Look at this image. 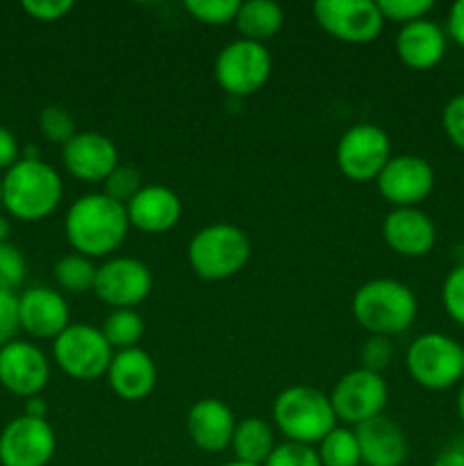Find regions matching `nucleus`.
Listing matches in <instances>:
<instances>
[{"instance_id":"3","label":"nucleus","mask_w":464,"mask_h":466,"mask_svg":"<svg viewBox=\"0 0 464 466\" xmlns=\"http://www.w3.org/2000/svg\"><path fill=\"white\" fill-rule=\"evenodd\" d=\"M59 173L44 159H18L3 176V209L18 221H41L62 203Z\"/></svg>"},{"instance_id":"4","label":"nucleus","mask_w":464,"mask_h":466,"mask_svg":"<svg viewBox=\"0 0 464 466\" xmlns=\"http://www.w3.org/2000/svg\"><path fill=\"white\" fill-rule=\"evenodd\" d=\"M273 421L287 441L314 446L337 428L330 396L309 385L287 387L273 403Z\"/></svg>"},{"instance_id":"34","label":"nucleus","mask_w":464,"mask_h":466,"mask_svg":"<svg viewBox=\"0 0 464 466\" xmlns=\"http://www.w3.org/2000/svg\"><path fill=\"white\" fill-rule=\"evenodd\" d=\"M441 303H444L446 314L458 326H464V264H458L446 276L444 287H441Z\"/></svg>"},{"instance_id":"11","label":"nucleus","mask_w":464,"mask_h":466,"mask_svg":"<svg viewBox=\"0 0 464 466\" xmlns=\"http://www.w3.org/2000/svg\"><path fill=\"white\" fill-rule=\"evenodd\" d=\"M387 400H389V390L385 378L362 367L341 376L330 394L337 421L355 428L380 417L387 408Z\"/></svg>"},{"instance_id":"24","label":"nucleus","mask_w":464,"mask_h":466,"mask_svg":"<svg viewBox=\"0 0 464 466\" xmlns=\"http://www.w3.org/2000/svg\"><path fill=\"white\" fill-rule=\"evenodd\" d=\"M235 25L241 39L264 46L282 30L285 12L273 0H248V3H239Z\"/></svg>"},{"instance_id":"10","label":"nucleus","mask_w":464,"mask_h":466,"mask_svg":"<svg viewBox=\"0 0 464 466\" xmlns=\"http://www.w3.org/2000/svg\"><path fill=\"white\" fill-rule=\"evenodd\" d=\"M314 21L341 44H371L385 27V16L373 0H317Z\"/></svg>"},{"instance_id":"45","label":"nucleus","mask_w":464,"mask_h":466,"mask_svg":"<svg viewBox=\"0 0 464 466\" xmlns=\"http://www.w3.org/2000/svg\"><path fill=\"white\" fill-rule=\"evenodd\" d=\"M458 414H459V421H462L464 426V382L462 387H459V394H458Z\"/></svg>"},{"instance_id":"7","label":"nucleus","mask_w":464,"mask_h":466,"mask_svg":"<svg viewBox=\"0 0 464 466\" xmlns=\"http://www.w3.org/2000/svg\"><path fill=\"white\" fill-rule=\"evenodd\" d=\"M55 364L76 380H96L105 376L112 364L114 349L100 328L89 323H71L53 339Z\"/></svg>"},{"instance_id":"21","label":"nucleus","mask_w":464,"mask_h":466,"mask_svg":"<svg viewBox=\"0 0 464 466\" xmlns=\"http://www.w3.org/2000/svg\"><path fill=\"white\" fill-rule=\"evenodd\" d=\"M107 380L114 394L123 400H144L157 385V367L153 358L141 349H127L114 353L107 369Z\"/></svg>"},{"instance_id":"14","label":"nucleus","mask_w":464,"mask_h":466,"mask_svg":"<svg viewBox=\"0 0 464 466\" xmlns=\"http://www.w3.org/2000/svg\"><path fill=\"white\" fill-rule=\"evenodd\" d=\"M378 191L394 208H417L430 196L435 187V171L430 162L419 155H398L387 162L376 177Z\"/></svg>"},{"instance_id":"48","label":"nucleus","mask_w":464,"mask_h":466,"mask_svg":"<svg viewBox=\"0 0 464 466\" xmlns=\"http://www.w3.org/2000/svg\"><path fill=\"white\" fill-rule=\"evenodd\" d=\"M359 466H367V464H359Z\"/></svg>"},{"instance_id":"13","label":"nucleus","mask_w":464,"mask_h":466,"mask_svg":"<svg viewBox=\"0 0 464 466\" xmlns=\"http://www.w3.org/2000/svg\"><path fill=\"white\" fill-rule=\"evenodd\" d=\"M57 449V437L45 419L21 414L0 432V464L45 466Z\"/></svg>"},{"instance_id":"5","label":"nucleus","mask_w":464,"mask_h":466,"mask_svg":"<svg viewBox=\"0 0 464 466\" xmlns=\"http://www.w3.org/2000/svg\"><path fill=\"white\" fill-rule=\"evenodd\" d=\"M250 237L232 223H214L196 232L187 248L191 271L207 282L227 280L248 264Z\"/></svg>"},{"instance_id":"33","label":"nucleus","mask_w":464,"mask_h":466,"mask_svg":"<svg viewBox=\"0 0 464 466\" xmlns=\"http://www.w3.org/2000/svg\"><path fill=\"white\" fill-rule=\"evenodd\" d=\"M27 273L25 258L21 250L9 241L0 244V289L14 291L23 285Z\"/></svg>"},{"instance_id":"1","label":"nucleus","mask_w":464,"mask_h":466,"mask_svg":"<svg viewBox=\"0 0 464 466\" xmlns=\"http://www.w3.org/2000/svg\"><path fill=\"white\" fill-rule=\"evenodd\" d=\"M64 230L68 244L76 248L77 255L94 259L112 255L126 241L130 221H127L126 205L116 203L100 191V194L80 196L68 208Z\"/></svg>"},{"instance_id":"27","label":"nucleus","mask_w":464,"mask_h":466,"mask_svg":"<svg viewBox=\"0 0 464 466\" xmlns=\"http://www.w3.org/2000/svg\"><path fill=\"white\" fill-rule=\"evenodd\" d=\"M318 460L321 466H359L362 455H359V444L355 431L348 428H332L321 441H318Z\"/></svg>"},{"instance_id":"39","label":"nucleus","mask_w":464,"mask_h":466,"mask_svg":"<svg viewBox=\"0 0 464 466\" xmlns=\"http://www.w3.org/2000/svg\"><path fill=\"white\" fill-rule=\"evenodd\" d=\"M23 12L36 21H59L73 9L71 0H23Z\"/></svg>"},{"instance_id":"43","label":"nucleus","mask_w":464,"mask_h":466,"mask_svg":"<svg viewBox=\"0 0 464 466\" xmlns=\"http://www.w3.org/2000/svg\"><path fill=\"white\" fill-rule=\"evenodd\" d=\"M23 414L35 419H45V414H48V405H45V400L41 399V396H32V399L25 400V412Z\"/></svg>"},{"instance_id":"47","label":"nucleus","mask_w":464,"mask_h":466,"mask_svg":"<svg viewBox=\"0 0 464 466\" xmlns=\"http://www.w3.org/2000/svg\"><path fill=\"white\" fill-rule=\"evenodd\" d=\"M0 209H3V177H0Z\"/></svg>"},{"instance_id":"15","label":"nucleus","mask_w":464,"mask_h":466,"mask_svg":"<svg viewBox=\"0 0 464 466\" xmlns=\"http://www.w3.org/2000/svg\"><path fill=\"white\" fill-rule=\"evenodd\" d=\"M50 380V362L39 346L14 339L0 349V385L14 396L32 399L45 390Z\"/></svg>"},{"instance_id":"32","label":"nucleus","mask_w":464,"mask_h":466,"mask_svg":"<svg viewBox=\"0 0 464 466\" xmlns=\"http://www.w3.org/2000/svg\"><path fill=\"white\" fill-rule=\"evenodd\" d=\"M432 7H435L432 0H378V9L385 21L400 23V25L421 21L428 12H432Z\"/></svg>"},{"instance_id":"38","label":"nucleus","mask_w":464,"mask_h":466,"mask_svg":"<svg viewBox=\"0 0 464 466\" xmlns=\"http://www.w3.org/2000/svg\"><path fill=\"white\" fill-rule=\"evenodd\" d=\"M18 330V296L14 291L0 289V349L14 341Z\"/></svg>"},{"instance_id":"35","label":"nucleus","mask_w":464,"mask_h":466,"mask_svg":"<svg viewBox=\"0 0 464 466\" xmlns=\"http://www.w3.org/2000/svg\"><path fill=\"white\" fill-rule=\"evenodd\" d=\"M264 466H321V460H318L314 446L285 441V444H277L273 449Z\"/></svg>"},{"instance_id":"30","label":"nucleus","mask_w":464,"mask_h":466,"mask_svg":"<svg viewBox=\"0 0 464 466\" xmlns=\"http://www.w3.org/2000/svg\"><path fill=\"white\" fill-rule=\"evenodd\" d=\"M185 9L205 25H227L235 23L239 0H187Z\"/></svg>"},{"instance_id":"20","label":"nucleus","mask_w":464,"mask_h":466,"mask_svg":"<svg viewBox=\"0 0 464 466\" xmlns=\"http://www.w3.org/2000/svg\"><path fill=\"white\" fill-rule=\"evenodd\" d=\"M235 414L223 400L203 399L191 405L187 414V432L191 441L205 453H221L232 444L235 435Z\"/></svg>"},{"instance_id":"23","label":"nucleus","mask_w":464,"mask_h":466,"mask_svg":"<svg viewBox=\"0 0 464 466\" xmlns=\"http://www.w3.org/2000/svg\"><path fill=\"white\" fill-rule=\"evenodd\" d=\"M446 32L437 23L421 18L408 23L396 35V55L414 71H430L446 55Z\"/></svg>"},{"instance_id":"9","label":"nucleus","mask_w":464,"mask_h":466,"mask_svg":"<svg viewBox=\"0 0 464 466\" xmlns=\"http://www.w3.org/2000/svg\"><path fill=\"white\" fill-rule=\"evenodd\" d=\"M335 159L348 180H376L391 159L389 135L376 123H355L341 135Z\"/></svg>"},{"instance_id":"41","label":"nucleus","mask_w":464,"mask_h":466,"mask_svg":"<svg viewBox=\"0 0 464 466\" xmlns=\"http://www.w3.org/2000/svg\"><path fill=\"white\" fill-rule=\"evenodd\" d=\"M446 36L464 48V0L450 5L449 18H446Z\"/></svg>"},{"instance_id":"44","label":"nucleus","mask_w":464,"mask_h":466,"mask_svg":"<svg viewBox=\"0 0 464 466\" xmlns=\"http://www.w3.org/2000/svg\"><path fill=\"white\" fill-rule=\"evenodd\" d=\"M9 230H12V226H9L7 218H5L3 214H0V244H3V241H7Z\"/></svg>"},{"instance_id":"36","label":"nucleus","mask_w":464,"mask_h":466,"mask_svg":"<svg viewBox=\"0 0 464 466\" xmlns=\"http://www.w3.org/2000/svg\"><path fill=\"white\" fill-rule=\"evenodd\" d=\"M391 358H394V346H391L389 337H376L371 335L364 341L362 350H359V362L362 369L373 373H382L389 367Z\"/></svg>"},{"instance_id":"22","label":"nucleus","mask_w":464,"mask_h":466,"mask_svg":"<svg viewBox=\"0 0 464 466\" xmlns=\"http://www.w3.org/2000/svg\"><path fill=\"white\" fill-rule=\"evenodd\" d=\"M362 464L367 466H403L408 460V440L396 421L380 417L355 428Z\"/></svg>"},{"instance_id":"19","label":"nucleus","mask_w":464,"mask_h":466,"mask_svg":"<svg viewBox=\"0 0 464 466\" xmlns=\"http://www.w3.org/2000/svg\"><path fill=\"white\" fill-rule=\"evenodd\" d=\"M132 228L148 235L173 230L182 217V200L173 189L162 185H144V189L126 205Z\"/></svg>"},{"instance_id":"18","label":"nucleus","mask_w":464,"mask_h":466,"mask_svg":"<svg viewBox=\"0 0 464 466\" xmlns=\"http://www.w3.org/2000/svg\"><path fill=\"white\" fill-rule=\"evenodd\" d=\"M382 237L394 253L403 258H423L435 246L437 228L419 208H394L382 223Z\"/></svg>"},{"instance_id":"25","label":"nucleus","mask_w":464,"mask_h":466,"mask_svg":"<svg viewBox=\"0 0 464 466\" xmlns=\"http://www.w3.org/2000/svg\"><path fill=\"white\" fill-rule=\"evenodd\" d=\"M232 451L237 460L246 464H267L268 455L276 449V437L273 428L262 417H250L237 423L235 435H232Z\"/></svg>"},{"instance_id":"6","label":"nucleus","mask_w":464,"mask_h":466,"mask_svg":"<svg viewBox=\"0 0 464 466\" xmlns=\"http://www.w3.org/2000/svg\"><path fill=\"white\" fill-rule=\"evenodd\" d=\"M405 367L423 390H450L464 378V346L441 332H426L409 344Z\"/></svg>"},{"instance_id":"42","label":"nucleus","mask_w":464,"mask_h":466,"mask_svg":"<svg viewBox=\"0 0 464 466\" xmlns=\"http://www.w3.org/2000/svg\"><path fill=\"white\" fill-rule=\"evenodd\" d=\"M432 466H464V437H458L437 453Z\"/></svg>"},{"instance_id":"17","label":"nucleus","mask_w":464,"mask_h":466,"mask_svg":"<svg viewBox=\"0 0 464 466\" xmlns=\"http://www.w3.org/2000/svg\"><path fill=\"white\" fill-rule=\"evenodd\" d=\"M18 323L36 339H55L71 326V309L59 291L32 287L18 296Z\"/></svg>"},{"instance_id":"2","label":"nucleus","mask_w":464,"mask_h":466,"mask_svg":"<svg viewBox=\"0 0 464 466\" xmlns=\"http://www.w3.org/2000/svg\"><path fill=\"white\" fill-rule=\"evenodd\" d=\"M353 317L376 337L403 335L417 321L419 303L414 291L394 278H378L359 287L353 296Z\"/></svg>"},{"instance_id":"26","label":"nucleus","mask_w":464,"mask_h":466,"mask_svg":"<svg viewBox=\"0 0 464 466\" xmlns=\"http://www.w3.org/2000/svg\"><path fill=\"white\" fill-rule=\"evenodd\" d=\"M144 319L135 309H112L100 326V332L105 335L107 344L118 350L136 349V344L144 337Z\"/></svg>"},{"instance_id":"40","label":"nucleus","mask_w":464,"mask_h":466,"mask_svg":"<svg viewBox=\"0 0 464 466\" xmlns=\"http://www.w3.org/2000/svg\"><path fill=\"white\" fill-rule=\"evenodd\" d=\"M21 159V146L9 127L0 126V171H9Z\"/></svg>"},{"instance_id":"12","label":"nucleus","mask_w":464,"mask_h":466,"mask_svg":"<svg viewBox=\"0 0 464 466\" xmlns=\"http://www.w3.org/2000/svg\"><path fill=\"white\" fill-rule=\"evenodd\" d=\"M153 291V273L141 259L112 258L98 267L94 294L114 309H132Z\"/></svg>"},{"instance_id":"46","label":"nucleus","mask_w":464,"mask_h":466,"mask_svg":"<svg viewBox=\"0 0 464 466\" xmlns=\"http://www.w3.org/2000/svg\"><path fill=\"white\" fill-rule=\"evenodd\" d=\"M223 466H257V464H246V462H239V460H232V462H227Z\"/></svg>"},{"instance_id":"31","label":"nucleus","mask_w":464,"mask_h":466,"mask_svg":"<svg viewBox=\"0 0 464 466\" xmlns=\"http://www.w3.org/2000/svg\"><path fill=\"white\" fill-rule=\"evenodd\" d=\"M39 127H41V135H44L45 139L59 146H64L66 141H71L73 137L77 135L73 116L66 112V109L59 107V105H48V107L41 109Z\"/></svg>"},{"instance_id":"29","label":"nucleus","mask_w":464,"mask_h":466,"mask_svg":"<svg viewBox=\"0 0 464 466\" xmlns=\"http://www.w3.org/2000/svg\"><path fill=\"white\" fill-rule=\"evenodd\" d=\"M105 185V196H109L116 203L127 205L141 189H144V177H141L139 168L130 167V164H118L112 173H109Z\"/></svg>"},{"instance_id":"8","label":"nucleus","mask_w":464,"mask_h":466,"mask_svg":"<svg viewBox=\"0 0 464 466\" xmlns=\"http://www.w3.org/2000/svg\"><path fill=\"white\" fill-rule=\"evenodd\" d=\"M271 68L273 62L267 46L237 39L217 55L214 77L226 94L244 98L267 85Z\"/></svg>"},{"instance_id":"28","label":"nucleus","mask_w":464,"mask_h":466,"mask_svg":"<svg viewBox=\"0 0 464 466\" xmlns=\"http://www.w3.org/2000/svg\"><path fill=\"white\" fill-rule=\"evenodd\" d=\"M96 271L98 267H94L89 258L85 255H64L57 259L53 273L57 285L62 287L68 294H85V291H94L96 282Z\"/></svg>"},{"instance_id":"16","label":"nucleus","mask_w":464,"mask_h":466,"mask_svg":"<svg viewBox=\"0 0 464 466\" xmlns=\"http://www.w3.org/2000/svg\"><path fill=\"white\" fill-rule=\"evenodd\" d=\"M62 164L76 180L105 182L118 167V150L100 132H77L62 146Z\"/></svg>"},{"instance_id":"37","label":"nucleus","mask_w":464,"mask_h":466,"mask_svg":"<svg viewBox=\"0 0 464 466\" xmlns=\"http://www.w3.org/2000/svg\"><path fill=\"white\" fill-rule=\"evenodd\" d=\"M441 127L455 148L464 150V94L453 96L441 112Z\"/></svg>"}]
</instances>
